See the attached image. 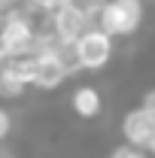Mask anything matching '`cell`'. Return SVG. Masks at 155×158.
Returning a JSON list of instances; mask_svg holds the SVG:
<instances>
[{
    "instance_id": "3957f363",
    "label": "cell",
    "mask_w": 155,
    "mask_h": 158,
    "mask_svg": "<svg viewBox=\"0 0 155 158\" xmlns=\"http://www.w3.org/2000/svg\"><path fill=\"white\" fill-rule=\"evenodd\" d=\"M119 134H122V140H125L128 146L146 152L149 143L155 140V113L146 110L143 103L128 106V110L122 113V122H119Z\"/></svg>"
},
{
    "instance_id": "9c48e42d",
    "label": "cell",
    "mask_w": 155,
    "mask_h": 158,
    "mask_svg": "<svg viewBox=\"0 0 155 158\" xmlns=\"http://www.w3.org/2000/svg\"><path fill=\"white\" fill-rule=\"evenodd\" d=\"M12 128H15V122H12V113H9L6 106H0V146H3V143L9 140Z\"/></svg>"
},
{
    "instance_id": "5b68a950",
    "label": "cell",
    "mask_w": 155,
    "mask_h": 158,
    "mask_svg": "<svg viewBox=\"0 0 155 158\" xmlns=\"http://www.w3.org/2000/svg\"><path fill=\"white\" fill-rule=\"evenodd\" d=\"M49 27L55 31V37L61 43H76L82 37V31L91 27V15H85L82 9H76L70 3V6H64V9H58V12L49 15Z\"/></svg>"
},
{
    "instance_id": "277c9868",
    "label": "cell",
    "mask_w": 155,
    "mask_h": 158,
    "mask_svg": "<svg viewBox=\"0 0 155 158\" xmlns=\"http://www.w3.org/2000/svg\"><path fill=\"white\" fill-rule=\"evenodd\" d=\"M67 79H70V70L64 67V61L58 55H34V79H31L34 91L55 94L58 88H64Z\"/></svg>"
},
{
    "instance_id": "8992f818",
    "label": "cell",
    "mask_w": 155,
    "mask_h": 158,
    "mask_svg": "<svg viewBox=\"0 0 155 158\" xmlns=\"http://www.w3.org/2000/svg\"><path fill=\"white\" fill-rule=\"evenodd\" d=\"M70 110L73 116L82 118V122H94L100 113H103V94L94 82H85V85H76L73 94H70Z\"/></svg>"
},
{
    "instance_id": "30bf717a",
    "label": "cell",
    "mask_w": 155,
    "mask_h": 158,
    "mask_svg": "<svg viewBox=\"0 0 155 158\" xmlns=\"http://www.w3.org/2000/svg\"><path fill=\"white\" fill-rule=\"evenodd\" d=\"M140 103H143L146 110H152V113H155V85H152V88H146V91H143V98H140Z\"/></svg>"
},
{
    "instance_id": "52a82bcc",
    "label": "cell",
    "mask_w": 155,
    "mask_h": 158,
    "mask_svg": "<svg viewBox=\"0 0 155 158\" xmlns=\"http://www.w3.org/2000/svg\"><path fill=\"white\" fill-rule=\"evenodd\" d=\"M27 91H31V88H27L24 82H19L15 76H9V73L0 67V100H21Z\"/></svg>"
},
{
    "instance_id": "ba28073f",
    "label": "cell",
    "mask_w": 155,
    "mask_h": 158,
    "mask_svg": "<svg viewBox=\"0 0 155 158\" xmlns=\"http://www.w3.org/2000/svg\"><path fill=\"white\" fill-rule=\"evenodd\" d=\"M107 158H149L143 149H134V146H128V143H122V146H113Z\"/></svg>"
},
{
    "instance_id": "6da1fadb",
    "label": "cell",
    "mask_w": 155,
    "mask_h": 158,
    "mask_svg": "<svg viewBox=\"0 0 155 158\" xmlns=\"http://www.w3.org/2000/svg\"><path fill=\"white\" fill-rule=\"evenodd\" d=\"M143 19H146V3L143 0H103L91 21L107 37L131 40L143 27Z\"/></svg>"
},
{
    "instance_id": "8fae6325",
    "label": "cell",
    "mask_w": 155,
    "mask_h": 158,
    "mask_svg": "<svg viewBox=\"0 0 155 158\" xmlns=\"http://www.w3.org/2000/svg\"><path fill=\"white\" fill-rule=\"evenodd\" d=\"M146 155H149V158H155V140L149 143V149H146Z\"/></svg>"
},
{
    "instance_id": "7a4b0ae2",
    "label": "cell",
    "mask_w": 155,
    "mask_h": 158,
    "mask_svg": "<svg viewBox=\"0 0 155 158\" xmlns=\"http://www.w3.org/2000/svg\"><path fill=\"white\" fill-rule=\"evenodd\" d=\"M73 55H76V64L79 70H85V73H100V70H107L113 58H116V40L107 37L100 27H88V31H82V37L73 43Z\"/></svg>"
}]
</instances>
